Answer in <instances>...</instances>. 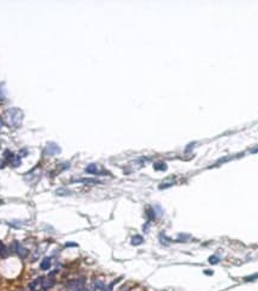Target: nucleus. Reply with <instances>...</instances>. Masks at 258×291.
<instances>
[{"label": "nucleus", "mask_w": 258, "mask_h": 291, "mask_svg": "<svg viewBox=\"0 0 258 291\" xmlns=\"http://www.w3.org/2000/svg\"><path fill=\"white\" fill-rule=\"evenodd\" d=\"M32 291H43V290H40V289H35V290H32Z\"/></svg>", "instance_id": "obj_24"}, {"label": "nucleus", "mask_w": 258, "mask_h": 291, "mask_svg": "<svg viewBox=\"0 0 258 291\" xmlns=\"http://www.w3.org/2000/svg\"><path fill=\"white\" fill-rule=\"evenodd\" d=\"M12 248H13V250L17 253V254L20 256V258H25L28 255L29 250L27 248H24L19 242H13V244H12Z\"/></svg>", "instance_id": "obj_3"}, {"label": "nucleus", "mask_w": 258, "mask_h": 291, "mask_svg": "<svg viewBox=\"0 0 258 291\" xmlns=\"http://www.w3.org/2000/svg\"><path fill=\"white\" fill-rule=\"evenodd\" d=\"M257 277H258V274H254V275H251V277H247V278H245V280H253V279H256Z\"/></svg>", "instance_id": "obj_19"}, {"label": "nucleus", "mask_w": 258, "mask_h": 291, "mask_svg": "<svg viewBox=\"0 0 258 291\" xmlns=\"http://www.w3.org/2000/svg\"><path fill=\"white\" fill-rule=\"evenodd\" d=\"M85 171L87 174H92V175H99L100 171H99V167L97 166V164H90V166L86 167Z\"/></svg>", "instance_id": "obj_4"}, {"label": "nucleus", "mask_w": 258, "mask_h": 291, "mask_svg": "<svg viewBox=\"0 0 258 291\" xmlns=\"http://www.w3.org/2000/svg\"><path fill=\"white\" fill-rule=\"evenodd\" d=\"M43 291H48V290H43Z\"/></svg>", "instance_id": "obj_25"}, {"label": "nucleus", "mask_w": 258, "mask_h": 291, "mask_svg": "<svg viewBox=\"0 0 258 291\" xmlns=\"http://www.w3.org/2000/svg\"><path fill=\"white\" fill-rule=\"evenodd\" d=\"M4 167H6V161L0 158V169H3Z\"/></svg>", "instance_id": "obj_18"}, {"label": "nucleus", "mask_w": 258, "mask_h": 291, "mask_svg": "<svg viewBox=\"0 0 258 291\" xmlns=\"http://www.w3.org/2000/svg\"><path fill=\"white\" fill-rule=\"evenodd\" d=\"M44 152L48 156H54V155H59L61 152V150L55 143H49V144H47V146L44 149Z\"/></svg>", "instance_id": "obj_2"}, {"label": "nucleus", "mask_w": 258, "mask_h": 291, "mask_svg": "<svg viewBox=\"0 0 258 291\" xmlns=\"http://www.w3.org/2000/svg\"><path fill=\"white\" fill-rule=\"evenodd\" d=\"M209 261H210V264H217L219 262V258L216 255H213V256L209 258Z\"/></svg>", "instance_id": "obj_14"}, {"label": "nucleus", "mask_w": 258, "mask_h": 291, "mask_svg": "<svg viewBox=\"0 0 258 291\" xmlns=\"http://www.w3.org/2000/svg\"><path fill=\"white\" fill-rule=\"evenodd\" d=\"M6 115H7V121L8 125L11 127L17 128L22 125L23 121V111L18 108H10L6 111Z\"/></svg>", "instance_id": "obj_1"}, {"label": "nucleus", "mask_w": 258, "mask_h": 291, "mask_svg": "<svg viewBox=\"0 0 258 291\" xmlns=\"http://www.w3.org/2000/svg\"><path fill=\"white\" fill-rule=\"evenodd\" d=\"M71 194V191H68L67 188H60L56 191V195H60V197H64V195H69Z\"/></svg>", "instance_id": "obj_10"}, {"label": "nucleus", "mask_w": 258, "mask_h": 291, "mask_svg": "<svg viewBox=\"0 0 258 291\" xmlns=\"http://www.w3.org/2000/svg\"><path fill=\"white\" fill-rule=\"evenodd\" d=\"M10 164H11V166L12 167H13V168H18L19 166H20V164H22V157L18 155H13V156H12L11 158H10Z\"/></svg>", "instance_id": "obj_5"}, {"label": "nucleus", "mask_w": 258, "mask_h": 291, "mask_svg": "<svg viewBox=\"0 0 258 291\" xmlns=\"http://www.w3.org/2000/svg\"><path fill=\"white\" fill-rule=\"evenodd\" d=\"M166 164L164 162H157L154 163V169L156 170H166Z\"/></svg>", "instance_id": "obj_11"}, {"label": "nucleus", "mask_w": 258, "mask_h": 291, "mask_svg": "<svg viewBox=\"0 0 258 291\" xmlns=\"http://www.w3.org/2000/svg\"><path fill=\"white\" fill-rule=\"evenodd\" d=\"M55 285V280L53 279V278H44V280H43V283H42V287L44 289V290H47V289H50V287H53Z\"/></svg>", "instance_id": "obj_6"}, {"label": "nucleus", "mask_w": 258, "mask_h": 291, "mask_svg": "<svg viewBox=\"0 0 258 291\" xmlns=\"http://www.w3.org/2000/svg\"><path fill=\"white\" fill-rule=\"evenodd\" d=\"M132 244L133 246H139V244H141L144 242V238H142V236L141 235H135V236H133L132 237Z\"/></svg>", "instance_id": "obj_9"}, {"label": "nucleus", "mask_w": 258, "mask_h": 291, "mask_svg": "<svg viewBox=\"0 0 258 291\" xmlns=\"http://www.w3.org/2000/svg\"><path fill=\"white\" fill-rule=\"evenodd\" d=\"M159 240H160V242L163 243V244H167L169 243V238H167L163 233L160 234V236H159Z\"/></svg>", "instance_id": "obj_12"}, {"label": "nucleus", "mask_w": 258, "mask_h": 291, "mask_svg": "<svg viewBox=\"0 0 258 291\" xmlns=\"http://www.w3.org/2000/svg\"><path fill=\"white\" fill-rule=\"evenodd\" d=\"M147 213H148L147 216H148V218H149V219H154V217H156V212H154V210H153V209H151V207H149V209L147 210Z\"/></svg>", "instance_id": "obj_13"}, {"label": "nucleus", "mask_w": 258, "mask_h": 291, "mask_svg": "<svg viewBox=\"0 0 258 291\" xmlns=\"http://www.w3.org/2000/svg\"><path fill=\"white\" fill-rule=\"evenodd\" d=\"M173 185V182H166V183H161L160 186H159V188L160 189H163V188H167V187H170V186H172Z\"/></svg>", "instance_id": "obj_15"}, {"label": "nucleus", "mask_w": 258, "mask_h": 291, "mask_svg": "<svg viewBox=\"0 0 258 291\" xmlns=\"http://www.w3.org/2000/svg\"><path fill=\"white\" fill-rule=\"evenodd\" d=\"M80 291H90V290H88V289H86V287H85V286H84V287H83V289H81V290H80Z\"/></svg>", "instance_id": "obj_23"}, {"label": "nucleus", "mask_w": 258, "mask_h": 291, "mask_svg": "<svg viewBox=\"0 0 258 291\" xmlns=\"http://www.w3.org/2000/svg\"><path fill=\"white\" fill-rule=\"evenodd\" d=\"M73 182H80V183H86V185L100 183V181L97 180V179H80V180H73Z\"/></svg>", "instance_id": "obj_7"}, {"label": "nucleus", "mask_w": 258, "mask_h": 291, "mask_svg": "<svg viewBox=\"0 0 258 291\" xmlns=\"http://www.w3.org/2000/svg\"><path fill=\"white\" fill-rule=\"evenodd\" d=\"M4 97H5V92H4V90H3V86L0 85V101L4 99Z\"/></svg>", "instance_id": "obj_17"}, {"label": "nucleus", "mask_w": 258, "mask_h": 291, "mask_svg": "<svg viewBox=\"0 0 258 291\" xmlns=\"http://www.w3.org/2000/svg\"><path fill=\"white\" fill-rule=\"evenodd\" d=\"M64 246H66V247H76L78 244H76V243H74V242H68V243H66Z\"/></svg>", "instance_id": "obj_20"}, {"label": "nucleus", "mask_w": 258, "mask_h": 291, "mask_svg": "<svg viewBox=\"0 0 258 291\" xmlns=\"http://www.w3.org/2000/svg\"><path fill=\"white\" fill-rule=\"evenodd\" d=\"M28 150L27 149H23V150H20V152H19V156L20 157H23V156H28Z\"/></svg>", "instance_id": "obj_16"}, {"label": "nucleus", "mask_w": 258, "mask_h": 291, "mask_svg": "<svg viewBox=\"0 0 258 291\" xmlns=\"http://www.w3.org/2000/svg\"><path fill=\"white\" fill-rule=\"evenodd\" d=\"M51 260H50V258H44L43 260H42V262H41V265H40V268L42 270V271H47V270H49L50 268V266H51V262H50Z\"/></svg>", "instance_id": "obj_8"}, {"label": "nucleus", "mask_w": 258, "mask_h": 291, "mask_svg": "<svg viewBox=\"0 0 258 291\" xmlns=\"http://www.w3.org/2000/svg\"><path fill=\"white\" fill-rule=\"evenodd\" d=\"M3 125H4V121H3V119H1V118H0V128L3 127Z\"/></svg>", "instance_id": "obj_21"}, {"label": "nucleus", "mask_w": 258, "mask_h": 291, "mask_svg": "<svg viewBox=\"0 0 258 291\" xmlns=\"http://www.w3.org/2000/svg\"><path fill=\"white\" fill-rule=\"evenodd\" d=\"M205 274H213V271H205Z\"/></svg>", "instance_id": "obj_22"}]
</instances>
